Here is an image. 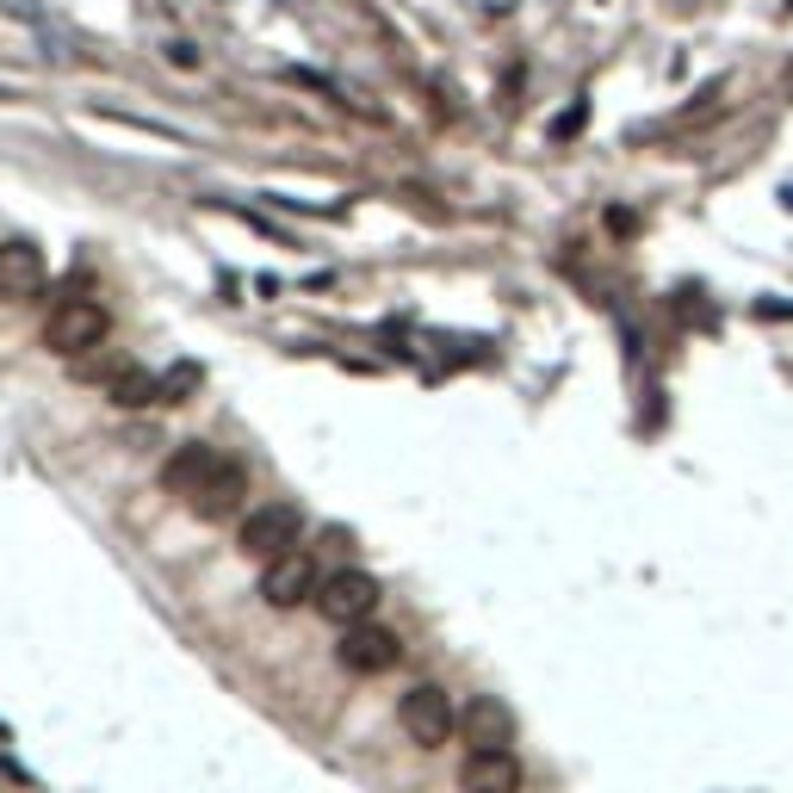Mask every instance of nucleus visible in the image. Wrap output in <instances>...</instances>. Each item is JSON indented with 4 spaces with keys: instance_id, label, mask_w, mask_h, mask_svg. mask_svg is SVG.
Wrapping results in <instances>:
<instances>
[{
    "instance_id": "ddd939ff",
    "label": "nucleus",
    "mask_w": 793,
    "mask_h": 793,
    "mask_svg": "<svg viewBox=\"0 0 793 793\" xmlns=\"http://www.w3.org/2000/svg\"><path fill=\"white\" fill-rule=\"evenodd\" d=\"M192 385H205V373H199V366H174V373L161 378V390H168V404H180V397H187Z\"/></svg>"
},
{
    "instance_id": "7ed1b4c3",
    "label": "nucleus",
    "mask_w": 793,
    "mask_h": 793,
    "mask_svg": "<svg viewBox=\"0 0 793 793\" xmlns=\"http://www.w3.org/2000/svg\"><path fill=\"white\" fill-rule=\"evenodd\" d=\"M298 533H304V514H298L292 502H254V509L242 514V533H236V540H242L249 559L273 564L298 545Z\"/></svg>"
},
{
    "instance_id": "f8f14e48",
    "label": "nucleus",
    "mask_w": 793,
    "mask_h": 793,
    "mask_svg": "<svg viewBox=\"0 0 793 793\" xmlns=\"http://www.w3.org/2000/svg\"><path fill=\"white\" fill-rule=\"evenodd\" d=\"M106 397L118 409H143V404H168V390H161V378L149 373V366H118L106 385Z\"/></svg>"
},
{
    "instance_id": "423d86ee",
    "label": "nucleus",
    "mask_w": 793,
    "mask_h": 793,
    "mask_svg": "<svg viewBox=\"0 0 793 793\" xmlns=\"http://www.w3.org/2000/svg\"><path fill=\"white\" fill-rule=\"evenodd\" d=\"M335 657H342V669H354V676H385V669H397V657H404V638L390 633V626H342V645H335Z\"/></svg>"
},
{
    "instance_id": "39448f33",
    "label": "nucleus",
    "mask_w": 793,
    "mask_h": 793,
    "mask_svg": "<svg viewBox=\"0 0 793 793\" xmlns=\"http://www.w3.org/2000/svg\"><path fill=\"white\" fill-rule=\"evenodd\" d=\"M316 614H323L328 626H359V620H373V607H378V576L373 571H335L323 576V589H316Z\"/></svg>"
},
{
    "instance_id": "0eeeda50",
    "label": "nucleus",
    "mask_w": 793,
    "mask_h": 793,
    "mask_svg": "<svg viewBox=\"0 0 793 793\" xmlns=\"http://www.w3.org/2000/svg\"><path fill=\"white\" fill-rule=\"evenodd\" d=\"M44 249L25 242V236H7L0 242V304H25V298L44 292Z\"/></svg>"
},
{
    "instance_id": "f257e3e1",
    "label": "nucleus",
    "mask_w": 793,
    "mask_h": 793,
    "mask_svg": "<svg viewBox=\"0 0 793 793\" xmlns=\"http://www.w3.org/2000/svg\"><path fill=\"white\" fill-rule=\"evenodd\" d=\"M106 335H112V316L94 298H63V304L44 316V347L63 359H81V354H94V347H106Z\"/></svg>"
},
{
    "instance_id": "6e6552de",
    "label": "nucleus",
    "mask_w": 793,
    "mask_h": 793,
    "mask_svg": "<svg viewBox=\"0 0 793 793\" xmlns=\"http://www.w3.org/2000/svg\"><path fill=\"white\" fill-rule=\"evenodd\" d=\"M459 738H466V750H509L514 744V713L497 695H471L466 713H459Z\"/></svg>"
},
{
    "instance_id": "20e7f679",
    "label": "nucleus",
    "mask_w": 793,
    "mask_h": 793,
    "mask_svg": "<svg viewBox=\"0 0 793 793\" xmlns=\"http://www.w3.org/2000/svg\"><path fill=\"white\" fill-rule=\"evenodd\" d=\"M316 589H323V571H316V559L304 545H292L285 559L261 564V595H267V607H280V614L316 602Z\"/></svg>"
},
{
    "instance_id": "f03ea898",
    "label": "nucleus",
    "mask_w": 793,
    "mask_h": 793,
    "mask_svg": "<svg viewBox=\"0 0 793 793\" xmlns=\"http://www.w3.org/2000/svg\"><path fill=\"white\" fill-rule=\"evenodd\" d=\"M397 719H404V731H409V744H421V750H440L459 731V707H452V695L447 688H435V682H416L404 700H397Z\"/></svg>"
},
{
    "instance_id": "4468645a",
    "label": "nucleus",
    "mask_w": 793,
    "mask_h": 793,
    "mask_svg": "<svg viewBox=\"0 0 793 793\" xmlns=\"http://www.w3.org/2000/svg\"><path fill=\"white\" fill-rule=\"evenodd\" d=\"M576 131H583V106H571V112H564L559 125H552V137H576Z\"/></svg>"
},
{
    "instance_id": "2eb2a0df",
    "label": "nucleus",
    "mask_w": 793,
    "mask_h": 793,
    "mask_svg": "<svg viewBox=\"0 0 793 793\" xmlns=\"http://www.w3.org/2000/svg\"><path fill=\"white\" fill-rule=\"evenodd\" d=\"M168 63L174 69H199V56H192V44H168Z\"/></svg>"
},
{
    "instance_id": "9d476101",
    "label": "nucleus",
    "mask_w": 793,
    "mask_h": 793,
    "mask_svg": "<svg viewBox=\"0 0 793 793\" xmlns=\"http://www.w3.org/2000/svg\"><path fill=\"white\" fill-rule=\"evenodd\" d=\"M459 787L466 793H521V762H514V750H471L466 769H459Z\"/></svg>"
},
{
    "instance_id": "9b49d317",
    "label": "nucleus",
    "mask_w": 793,
    "mask_h": 793,
    "mask_svg": "<svg viewBox=\"0 0 793 793\" xmlns=\"http://www.w3.org/2000/svg\"><path fill=\"white\" fill-rule=\"evenodd\" d=\"M218 466H223V452L211 447V440H187V447L174 452L168 466H161V483H168L180 502H192V497H199V483L211 478Z\"/></svg>"
},
{
    "instance_id": "1a4fd4ad",
    "label": "nucleus",
    "mask_w": 793,
    "mask_h": 793,
    "mask_svg": "<svg viewBox=\"0 0 793 793\" xmlns=\"http://www.w3.org/2000/svg\"><path fill=\"white\" fill-rule=\"evenodd\" d=\"M242 502H249V471L236 466L230 452H223V466L199 483V497H192L187 509L199 514V521H223V514H236Z\"/></svg>"
}]
</instances>
